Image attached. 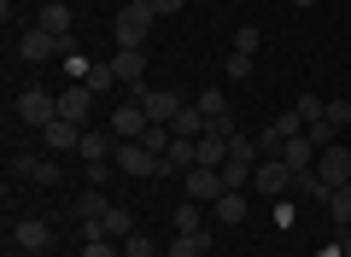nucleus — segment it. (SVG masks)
Instances as JSON below:
<instances>
[{"mask_svg": "<svg viewBox=\"0 0 351 257\" xmlns=\"http://www.w3.org/2000/svg\"><path fill=\"white\" fill-rule=\"evenodd\" d=\"M152 24H158L152 0H129V6H117V18H112V36H117V47H147Z\"/></svg>", "mask_w": 351, "mask_h": 257, "instance_id": "nucleus-1", "label": "nucleus"}, {"mask_svg": "<svg viewBox=\"0 0 351 257\" xmlns=\"http://www.w3.org/2000/svg\"><path fill=\"white\" fill-rule=\"evenodd\" d=\"M12 117L24 123V129H47V123H59V94H47V88H24V94L12 99Z\"/></svg>", "mask_w": 351, "mask_h": 257, "instance_id": "nucleus-2", "label": "nucleus"}, {"mask_svg": "<svg viewBox=\"0 0 351 257\" xmlns=\"http://www.w3.org/2000/svg\"><path fill=\"white\" fill-rule=\"evenodd\" d=\"M117 170H123V175H152V182H158V175H176L170 170V164H164V158H152V152L147 147H141V140H117Z\"/></svg>", "mask_w": 351, "mask_h": 257, "instance_id": "nucleus-3", "label": "nucleus"}, {"mask_svg": "<svg viewBox=\"0 0 351 257\" xmlns=\"http://www.w3.org/2000/svg\"><path fill=\"white\" fill-rule=\"evenodd\" d=\"M182 193H188L193 205H217V199L228 193V182H223V170H205V164H193V170L182 175Z\"/></svg>", "mask_w": 351, "mask_h": 257, "instance_id": "nucleus-4", "label": "nucleus"}, {"mask_svg": "<svg viewBox=\"0 0 351 257\" xmlns=\"http://www.w3.org/2000/svg\"><path fill=\"white\" fill-rule=\"evenodd\" d=\"M106 129H112L117 140H141V135L152 129V117H147V106H141V99H123V106L106 117Z\"/></svg>", "mask_w": 351, "mask_h": 257, "instance_id": "nucleus-5", "label": "nucleus"}, {"mask_svg": "<svg viewBox=\"0 0 351 257\" xmlns=\"http://www.w3.org/2000/svg\"><path fill=\"white\" fill-rule=\"evenodd\" d=\"M287 187H293V170L281 158H263L258 170H252V193L258 199H287Z\"/></svg>", "mask_w": 351, "mask_h": 257, "instance_id": "nucleus-6", "label": "nucleus"}, {"mask_svg": "<svg viewBox=\"0 0 351 257\" xmlns=\"http://www.w3.org/2000/svg\"><path fill=\"white\" fill-rule=\"evenodd\" d=\"M59 53H64V41L53 36V29H41V24L18 36V59L24 64H47V59H59Z\"/></svg>", "mask_w": 351, "mask_h": 257, "instance_id": "nucleus-7", "label": "nucleus"}, {"mask_svg": "<svg viewBox=\"0 0 351 257\" xmlns=\"http://www.w3.org/2000/svg\"><path fill=\"white\" fill-rule=\"evenodd\" d=\"M12 245H18V252H29V257H41L53 245V222L47 217H18L12 222Z\"/></svg>", "mask_w": 351, "mask_h": 257, "instance_id": "nucleus-8", "label": "nucleus"}, {"mask_svg": "<svg viewBox=\"0 0 351 257\" xmlns=\"http://www.w3.org/2000/svg\"><path fill=\"white\" fill-rule=\"evenodd\" d=\"M135 99L147 106V117H152V123H176V117H182V106H188L176 88H147V82H141V94H135Z\"/></svg>", "mask_w": 351, "mask_h": 257, "instance_id": "nucleus-9", "label": "nucleus"}, {"mask_svg": "<svg viewBox=\"0 0 351 257\" xmlns=\"http://www.w3.org/2000/svg\"><path fill=\"white\" fill-rule=\"evenodd\" d=\"M59 117H64V123H82V129H88V117H94V88H82V82L59 88Z\"/></svg>", "mask_w": 351, "mask_h": 257, "instance_id": "nucleus-10", "label": "nucleus"}, {"mask_svg": "<svg viewBox=\"0 0 351 257\" xmlns=\"http://www.w3.org/2000/svg\"><path fill=\"white\" fill-rule=\"evenodd\" d=\"M76 158H82V164H112L117 158V135H112V129H82Z\"/></svg>", "mask_w": 351, "mask_h": 257, "instance_id": "nucleus-11", "label": "nucleus"}, {"mask_svg": "<svg viewBox=\"0 0 351 257\" xmlns=\"http://www.w3.org/2000/svg\"><path fill=\"white\" fill-rule=\"evenodd\" d=\"M316 158H322V152H316V140H311V135H293L287 147H281V164H287L293 175H311V170H316Z\"/></svg>", "mask_w": 351, "mask_h": 257, "instance_id": "nucleus-12", "label": "nucleus"}, {"mask_svg": "<svg viewBox=\"0 0 351 257\" xmlns=\"http://www.w3.org/2000/svg\"><path fill=\"white\" fill-rule=\"evenodd\" d=\"M316 175H322L328 187H346V182H351V152L334 140V147H328L322 158H316Z\"/></svg>", "mask_w": 351, "mask_h": 257, "instance_id": "nucleus-13", "label": "nucleus"}, {"mask_svg": "<svg viewBox=\"0 0 351 257\" xmlns=\"http://www.w3.org/2000/svg\"><path fill=\"white\" fill-rule=\"evenodd\" d=\"M112 71H117V82H147V53H141V47H117L112 53Z\"/></svg>", "mask_w": 351, "mask_h": 257, "instance_id": "nucleus-14", "label": "nucleus"}, {"mask_svg": "<svg viewBox=\"0 0 351 257\" xmlns=\"http://www.w3.org/2000/svg\"><path fill=\"white\" fill-rule=\"evenodd\" d=\"M41 140H47V152H76L82 147V123H47V129H41Z\"/></svg>", "mask_w": 351, "mask_h": 257, "instance_id": "nucleus-15", "label": "nucleus"}, {"mask_svg": "<svg viewBox=\"0 0 351 257\" xmlns=\"http://www.w3.org/2000/svg\"><path fill=\"white\" fill-rule=\"evenodd\" d=\"M41 29H53L59 41H71V6H64V0H47V6H41Z\"/></svg>", "mask_w": 351, "mask_h": 257, "instance_id": "nucleus-16", "label": "nucleus"}, {"mask_svg": "<svg viewBox=\"0 0 351 257\" xmlns=\"http://www.w3.org/2000/svg\"><path fill=\"white\" fill-rule=\"evenodd\" d=\"M205 252H211V228H205V234H176L164 257H205Z\"/></svg>", "mask_w": 351, "mask_h": 257, "instance_id": "nucleus-17", "label": "nucleus"}, {"mask_svg": "<svg viewBox=\"0 0 351 257\" xmlns=\"http://www.w3.org/2000/svg\"><path fill=\"white\" fill-rule=\"evenodd\" d=\"M199 164L205 170H223L228 164V140L223 135H199Z\"/></svg>", "mask_w": 351, "mask_h": 257, "instance_id": "nucleus-18", "label": "nucleus"}, {"mask_svg": "<svg viewBox=\"0 0 351 257\" xmlns=\"http://www.w3.org/2000/svg\"><path fill=\"white\" fill-rule=\"evenodd\" d=\"M176 234H205V205H193V199H188V205L176 210Z\"/></svg>", "mask_w": 351, "mask_h": 257, "instance_id": "nucleus-19", "label": "nucleus"}, {"mask_svg": "<svg viewBox=\"0 0 351 257\" xmlns=\"http://www.w3.org/2000/svg\"><path fill=\"white\" fill-rule=\"evenodd\" d=\"M211 217H217V222H240V217H246V193H223V199L211 205Z\"/></svg>", "mask_w": 351, "mask_h": 257, "instance_id": "nucleus-20", "label": "nucleus"}, {"mask_svg": "<svg viewBox=\"0 0 351 257\" xmlns=\"http://www.w3.org/2000/svg\"><path fill=\"white\" fill-rule=\"evenodd\" d=\"M106 210H112V205H106V193H100V187H88V193L76 199V217H82V222H94V217H106Z\"/></svg>", "mask_w": 351, "mask_h": 257, "instance_id": "nucleus-21", "label": "nucleus"}, {"mask_svg": "<svg viewBox=\"0 0 351 257\" xmlns=\"http://www.w3.org/2000/svg\"><path fill=\"white\" fill-rule=\"evenodd\" d=\"M193 106H199L205 117H228V94H223V88H199V99H193Z\"/></svg>", "mask_w": 351, "mask_h": 257, "instance_id": "nucleus-22", "label": "nucleus"}, {"mask_svg": "<svg viewBox=\"0 0 351 257\" xmlns=\"http://www.w3.org/2000/svg\"><path fill=\"white\" fill-rule=\"evenodd\" d=\"M328 217H334L339 228H351V182H346V187H334V199H328Z\"/></svg>", "mask_w": 351, "mask_h": 257, "instance_id": "nucleus-23", "label": "nucleus"}, {"mask_svg": "<svg viewBox=\"0 0 351 257\" xmlns=\"http://www.w3.org/2000/svg\"><path fill=\"white\" fill-rule=\"evenodd\" d=\"M293 111H299V123L311 129V123H322V117H328V99H316V94H299V106H293Z\"/></svg>", "mask_w": 351, "mask_h": 257, "instance_id": "nucleus-24", "label": "nucleus"}, {"mask_svg": "<svg viewBox=\"0 0 351 257\" xmlns=\"http://www.w3.org/2000/svg\"><path fill=\"white\" fill-rule=\"evenodd\" d=\"M112 82H117L112 59H100V64H94V71H88V82H82V88H94V94H106V88H112Z\"/></svg>", "mask_w": 351, "mask_h": 257, "instance_id": "nucleus-25", "label": "nucleus"}, {"mask_svg": "<svg viewBox=\"0 0 351 257\" xmlns=\"http://www.w3.org/2000/svg\"><path fill=\"white\" fill-rule=\"evenodd\" d=\"M228 82H252V53H228Z\"/></svg>", "mask_w": 351, "mask_h": 257, "instance_id": "nucleus-26", "label": "nucleus"}, {"mask_svg": "<svg viewBox=\"0 0 351 257\" xmlns=\"http://www.w3.org/2000/svg\"><path fill=\"white\" fill-rule=\"evenodd\" d=\"M82 257H123V240H82Z\"/></svg>", "mask_w": 351, "mask_h": 257, "instance_id": "nucleus-27", "label": "nucleus"}, {"mask_svg": "<svg viewBox=\"0 0 351 257\" xmlns=\"http://www.w3.org/2000/svg\"><path fill=\"white\" fill-rule=\"evenodd\" d=\"M123 257H158V252H152V234H129V240H123Z\"/></svg>", "mask_w": 351, "mask_h": 257, "instance_id": "nucleus-28", "label": "nucleus"}, {"mask_svg": "<svg viewBox=\"0 0 351 257\" xmlns=\"http://www.w3.org/2000/svg\"><path fill=\"white\" fill-rule=\"evenodd\" d=\"M29 182H36V187H53V182H59V164H53V158H36V170H29Z\"/></svg>", "mask_w": 351, "mask_h": 257, "instance_id": "nucleus-29", "label": "nucleus"}, {"mask_svg": "<svg viewBox=\"0 0 351 257\" xmlns=\"http://www.w3.org/2000/svg\"><path fill=\"white\" fill-rule=\"evenodd\" d=\"M304 135H311V140H316V152H328V147H334V123H328V117H322V123H311V129H304Z\"/></svg>", "mask_w": 351, "mask_h": 257, "instance_id": "nucleus-30", "label": "nucleus"}, {"mask_svg": "<svg viewBox=\"0 0 351 257\" xmlns=\"http://www.w3.org/2000/svg\"><path fill=\"white\" fill-rule=\"evenodd\" d=\"M328 123L346 129V123H351V99H328Z\"/></svg>", "mask_w": 351, "mask_h": 257, "instance_id": "nucleus-31", "label": "nucleus"}, {"mask_svg": "<svg viewBox=\"0 0 351 257\" xmlns=\"http://www.w3.org/2000/svg\"><path fill=\"white\" fill-rule=\"evenodd\" d=\"M258 41H263V36H258V29H252V24H246V29H240V36H234V53H252V59H258Z\"/></svg>", "mask_w": 351, "mask_h": 257, "instance_id": "nucleus-32", "label": "nucleus"}, {"mask_svg": "<svg viewBox=\"0 0 351 257\" xmlns=\"http://www.w3.org/2000/svg\"><path fill=\"white\" fill-rule=\"evenodd\" d=\"M112 170H117V164H88L82 175H88V187H106V175H112Z\"/></svg>", "mask_w": 351, "mask_h": 257, "instance_id": "nucleus-33", "label": "nucleus"}, {"mask_svg": "<svg viewBox=\"0 0 351 257\" xmlns=\"http://www.w3.org/2000/svg\"><path fill=\"white\" fill-rule=\"evenodd\" d=\"M88 71H94L88 59H64V76H71V82H88Z\"/></svg>", "mask_w": 351, "mask_h": 257, "instance_id": "nucleus-34", "label": "nucleus"}, {"mask_svg": "<svg viewBox=\"0 0 351 257\" xmlns=\"http://www.w3.org/2000/svg\"><path fill=\"white\" fill-rule=\"evenodd\" d=\"M29 170H36V158H29V152H12V175H24V182H29Z\"/></svg>", "mask_w": 351, "mask_h": 257, "instance_id": "nucleus-35", "label": "nucleus"}, {"mask_svg": "<svg viewBox=\"0 0 351 257\" xmlns=\"http://www.w3.org/2000/svg\"><path fill=\"white\" fill-rule=\"evenodd\" d=\"M182 6H188V0H152V12H158V18H176Z\"/></svg>", "mask_w": 351, "mask_h": 257, "instance_id": "nucleus-36", "label": "nucleus"}, {"mask_svg": "<svg viewBox=\"0 0 351 257\" xmlns=\"http://www.w3.org/2000/svg\"><path fill=\"white\" fill-rule=\"evenodd\" d=\"M339 257H351V228H346V234H339Z\"/></svg>", "mask_w": 351, "mask_h": 257, "instance_id": "nucleus-37", "label": "nucleus"}, {"mask_svg": "<svg viewBox=\"0 0 351 257\" xmlns=\"http://www.w3.org/2000/svg\"><path fill=\"white\" fill-rule=\"evenodd\" d=\"M293 6H299V12H304V6H316V0H293Z\"/></svg>", "mask_w": 351, "mask_h": 257, "instance_id": "nucleus-38", "label": "nucleus"}]
</instances>
